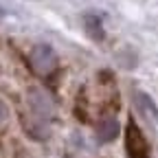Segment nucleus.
Wrapping results in <instances>:
<instances>
[{
	"instance_id": "f257e3e1",
	"label": "nucleus",
	"mask_w": 158,
	"mask_h": 158,
	"mask_svg": "<svg viewBox=\"0 0 158 158\" xmlns=\"http://www.w3.org/2000/svg\"><path fill=\"white\" fill-rule=\"evenodd\" d=\"M125 152L130 158H149V145L134 121H130L125 127Z\"/></svg>"
},
{
	"instance_id": "39448f33",
	"label": "nucleus",
	"mask_w": 158,
	"mask_h": 158,
	"mask_svg": "<svg viewBox=\"0 0 158 158\" xmlns=\"http://www.w3.org/2000/svg\"><path fill=\"white\" fill-rule=\"evenodd\" d=\"M88 24H92V35H94V40H101V29H99L97 18H88Z\"/></svg>"
},
{
	"instance_id": "f03ea898",
	"label": "nucleus",
	"mask_w": 158,
	"mask_h": 158,
	"mask_svg": "<svg viewBox=\"0 0 158 158\" xmlns=\"http://www.w3.org/2000/svg\"><path fill=\"white\" fill-rule=\"evenodd\" d=\"M55 64H57V59H55V53H53L51 46L40 44V46L33 48V53H31V66H33L35 73L46 77V75H51L55 70Z\"/></svg>"
},
{
	"instance_id": "20e7f679",
	"label": "nucleus",
	"mask_w": 158,
	"mask_h": 158,
	"mask_svg": "<svg viewBox=\"0 0 158 158\" xmlns=\"http://www.w3.org/2000/svg\"><path fill=\"white\" fill-rule=\"evenodd\" d=\"M116 134H118V123L114 121L112 116L103 118V121L97 125V136L101 138V141H112Z\"/></svg>"
},
{
	"instance_id": "423d86ee",
	"label": "nucleus",
	"mask_w": 158,
	"mask_h": 158,
	"mask_svg": "<svg viewBox=\"0 0 158 158\" xmlns=\"http://www.w3.org/2000/svg\"><path fill=\"white\" fill-rule=\"evenodd\" d=\"M7 118H9V110H7V106L2 101H0V123H5Z\"/></svg>"
},
{
	"instance_id": "7ed1b4c3",
	"label": "nucleus",
	"mask_w": 158,
	"mask_h": 158,
	"mask_svg": "<svg viewBox=\"0 0 158 158\" xmlns=\"http://www.w3.org/2000/svg\"><path fill=\"white\" fill-rule=\"evenodd\" d=\"M29 103H31V108H33V112L37 116H48L53 112V101H51V97L44 90L31 88L29 90Z\"/></svg>"
}]
</instances>
